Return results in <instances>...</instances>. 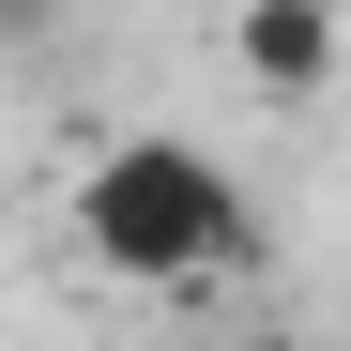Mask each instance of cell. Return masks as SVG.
Returning a JSON list of instances; mask_svg holds the SVG:
<instances>
[{
    "label": "cell",
    "mask_w": 351,
    "mask_h": 351,
    "mask_svg": "<svg viewBox=\"0 0 351 351\" xmlns=\"http://www.w3.org/2000/svg\"><path fill=\"white\" fill-rule=\"evenodd\" d=\"M77 245L123 275V290H168V306H184V290H214V275L260 260V199H245L229 153L138 123V138H107L77 168Z\"/></svg>",
    "instance_id": "cell-1"
},
{
    "label": "cell",
    "mask_w": 351,
    "mask_h": 351,
    "mask_svg": "<svg viewBox=\"0 0 351 351\" xmlns=\"http://www.w3.org/2000/svg\"><path fill=\"white\" fill-rule=\"evenodd\" d=\"M229 62H245L275 107H306V92H336V62H351V16H336V0H245V16H229Z\"/></svg>",
    "instance_id": "cell-2"
},
{
    "label": "cell",
    "mask_w": 351,
    "mask_h": 351,
    "mask_svg": "<svg viewBox=\"0 0 351 351\" xmlns=\"http://www.w3.org/2000/svg\"><path fill=\"white\" fill-rule=\"evenodd\" d=\"M62 16H77V0H0V46H46Z\"/></svg>",
    "instance_id": "cell-3"
},
{
    "label": "cell",
    "mask_w": 351,
    "mask_h": 351,
    "mask_svg": "<svg viewBox=\"0 0 351 351\" xmlns=\"http://www.w3.org/2000/svg\"><path fill=\"white\" fill-rule=\"evenodd\" d=\"M229 351H306V336H290V321H260V336H229Z\"/></svg>",
    "instance_id": "cell-4"
},
{
    "label": "cell",
    "mask_w": 351,
    "mask_h": 351,
    "mask_svg": "<svg viewBox=\"0 0 351 351\" xmlns=\"http://www.w3.org/2000/svg\"><path fill=\"white\" fill-rule=\"evenodd\" d=\"M336 16H351V0H336Z\"/></svg>",
    "instance_id": "cell-5"
}]
</instances>
